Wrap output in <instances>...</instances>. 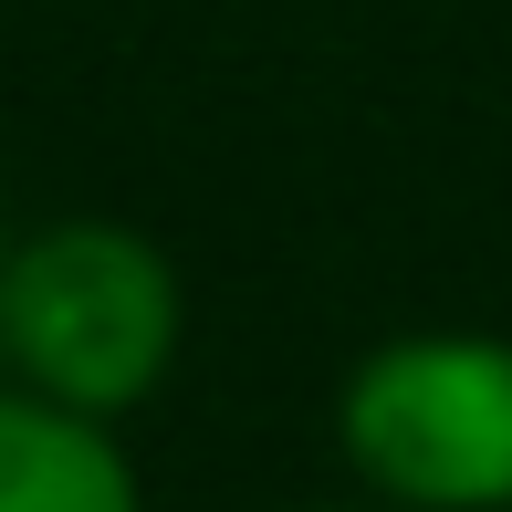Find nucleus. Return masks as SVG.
Segmentation results:
<instances>
[{
	"label": "nucleus",
	"mask_w": 512,
	"mask_h": 512,
	"mask_svg": "<svg viewBox=\"0 0 512 512\" xmlns=\"http://www.w3.org/2000/svg\"><path fill=\"white\" fill-rule=\"evenodd\" d=\"M0 283H11V241H0Z\"/></svg>",
	"instance_id": "obj_5"
},
{
	"label": "nucleus",
	"mask_w": 512,
	"mask_h": 512,
	"mask_svg": "<svg viewBox=\"0 0 512 512\" xmlns=\"http://www.w3.org/2000/svg\"><path fill=\"white\" fill-rule=\"evenodd\" d=\"M314 512H387V502H314Z\"/></svg>",
	"instance_id": "obj_4"
},
{
	"label": "nucleus",
	"mask_w": 512,
	"mask_h": 512,
	"mask_svg": "<svg viewBox=\"0 0 512 512\" xmlns=\"http://www.w3.org/2000/svg\"><path fill=\"white\" fill-rule=\"evenodd\" d=\"M335 450L387 512H512V335H387L335 387Z\"/></svg>",
	"instance_id": "obj_2"
},
{
	"label": "nucleus",
	"mask_w": 512,
	"mask_h": 512,
	"mask_svg": "<svg viewBox=\"0 0 512 512\" xmlns=\"http://www.w3.org/2000/svg\"><path fill=\"white\" fill-rule=\"evenodd\" d=\"M0 512H147V481L105 418L0 387Z\"/></svg>",
	"instance_id": "obj_3"
},
{
	"label": "nucleus",
	"mask_w": 512,
	"mask_h": 512,
	"mask_svg": "<svg viewBox=\"0 0 512 512\" xmlns=\"http://www.w3.org/2000/svg\"><path fill=\"white\" fill-rule=\"evenodd\" d=\"M189 293L178 262L126 220H42L11 241L0 283V387L74 408V418H126L168 387Z\"/></svg>",
	"instance_id": "obj_1"
}]
</instances>
